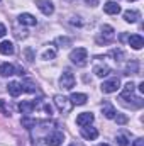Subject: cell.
Returning a JSON list of instances; mask_svg holds the SVG:
<instances>
[{"label":"cell","mask_w":144,"mask_h":146,"mask_svg":"<svg viewBox=\"0 0 144 146\" xmlns=\"http://www.w3.org/2000/svg\"><path fill=\"white\" fill-rule=\"evenodd\" d=\"M70 60L76 66H85L88 63V51L85 48H75L70 53Z\"/></svg>","instance_id":"1"},{"label":"cell","mask_w":144,"mask_h":146,"mask_svg":"<svg viewBox=\"0 0 144 146\" xmlns=\"http://www.w3.org/2000/svg\"><path fill=\"white\" fill-rule=\"evenodd\" d=\"M114 37H115L114 27L108 26V24H104L102 29H100V36L97 37V42H100V44H102V42H104V44H108V42L114 41Z\"/></svg>","instance_id":"2"},{"label":"cell","mask_w":144,"mask_h":146,"mask_svg":"<svg viewBox=\"0 0 144 146\" xmlns=\"http://www.w3.org/2000/svg\"><path fill=\"white\" fill-rule=\"evenodd\" d=\"M44 141H46L48 146H59L65 141V134H63L61 131L54 129V131H51V133H48V134L44 136Z\"/></svg>","instance_id":"3"},{"label":"cell","mask_w":144,"mask_h":146,"mask_svg":"<svg viewBox=\"0 0 144 146\" xmlns=\"http://www.w3.org/2000/svg\"><path fill=\"white\" fill-rule=\"evenodd\" d=\"M54 106L58 107V110L61 114H68L73 107L71 100L68 97H65V95H54Z\"/></svg>","instance_id":"4"},{"label":"cell","mask_w":144,"mask_h":146,"mask_svg":"<svg viewBox=\"0 0 144 146\" xmlns=\"http://www.w3.org/2000/svg\"><path fill=\"white\" fill-rule=\"evenodd\" d=\"M100 88H102L104 94H114V92H117V90L120 88V80H119L117 76L108 78V80H105V82L100 85Z\"/></svg>","instance_id":"5"},{"label":"cell","mask_w":144,"mask_h":146,"mask_svg":"<svg viewBox=\"0 0 144 146\" xmlns=\"http://www.w3.org/2000/svg\"><path fill=\"white\" fill-rule=\"evenodd\" d=\"M59 87L65 88V90H71L75 87V75L71 72H68V70L63 72L61 76H59Z\"/></svg>","instance_id":"6"},{"label":"cell","mask_w":144,"mask_h":146,"mask_svg":"<svg viewBox=\"0 0 144 146\" xmlns=\"http://www.w3.org/2000/svg\"><path fill=\"white\" fill-rule=\"evenodd\" d=\"M36 5L44 15H53L54 12V3L51 0H36Z\"/></svg>","instance_id":"7"},{"label":"cell","mask_w":144,"mask_h":146,"mask_svg":"<svg viewBox=\"0 0 144 146\" xmlns=\"http://www.w3.org/2000/svg\"><path fill=\"white\" fill-rule=\"evenodd\" d=\"M93 119H95V115H93L92 112H81V114H78V117H76V124H78L80 127L90 126V124L93 122Z\"/></svg>","instance_id":"8"},{"label":"cell","mask_w":144,"mask_h":146,"mask_svg":"<svg viewBox=\"0 0 144 146\" xmlns=\"http://www.w3.org/2000/svg\"><path fill=\"white\" fill-rule=\"evenodd\" d=\"M80 134H81V138H85L88 141H93V139L98 138V131L95 127H92V126H83L81 131H80Z\"/></svg>","instance_id":"9"},{"label":"cell","mask_w":144,"mask_h":146,"mask_svg":"<svg viewBox=\"0 0 144 146\" xmlns=\"http://www.w3.org/2000/svg\"><path fill=\"white\" fill-rule=\"evenodd\" d=\"M104 12L108 14V15H117L120 12V5L117 2H114V0H108V2L104 3Z\"/></svg>","instance_id":"10"},{"label":"cell","mask_w":144,"mask_h":146,"mask_svg":"<svg viewBox=\"0 0 144 146\" xmlns=\"http://www.w3.org/2000/svg\"><path fill=\"white\" fill-rule=\"evenodd\" d=\"M17 21H19V24H22V26H36L37 24V19L32 14H27V12L20 14V15L17 17Z\"/></svg>","instance_id":"11"},{"label":"cell","mask_w":144,"mask_h":146,"mask_svg":"<svg viewBox=\"0 0 144 146\" xmlns=\"http://www.w3.org/2000/svg\"><path fill=\"white\" fill-rule=\"evenodd\" d=\"M129 46L132 48V49H143L144 46V37L139 36V34H132V36H129Z\"/></svg>","instance_id":"12"},{"label":"cell","mask_w":144,"mask_h":146,"mask_svg":"<svg viewBox=\"0 0 144 146\" xmlns=\"http://www.w3.org/2000/svg\"><path fill=\"white\" fill-rule=\"evenodd\" d=\"M36 109V104L34 102H31V100H22L20 104H19V110L24 114V115H29V114H32V110Z\"/></svg>","instance_id":"13"},{"label":"cell","mask_w":144,"mask_h":146,"mask_svg":"<svg viewBox=\"0 0 144 146\" xmlns=\"http://www.w3.org/2000/svg\"><path fill=\"white\" fill-rule=\"evenodd\" d=\"M141 15H139V12L137 10H134V9H129V10H126L124 12V21L126 22H129V24H134V22H137V19H139Z\"/></svg>","instance_id":"14"},{"label":"cell","mask_w":144,"mask_h":146,"mask_svg":"<svg viewBox=\"0 0 144 146\" xmlns=\"http://www.w3.org/2000/svg\"><path fill=\"white\" fill-rule=\"evenodd\" d=\"M14 44L10 42V41H2L0 42V54H3V56H10V54H14Z\"/></svg>","instance_id":"15"},{"label":"cell","mask_w":144,"mask_h":146,"mask_svg":"<svg viewBox=\"0 0 144 146\" xmlns=\"http://www.w3.org/2000/svg\"><path fill=\"white\" fill-rule=\"evenodd\" d=\"M134 90H136V85H134L132 82H129V83H126V85H124V88H122V94H120V97H122L124 100H127V99H131V97H132Z\"/></svg>","instance_id":"16"},{"label":"cell","mask_w":144,"mask_h":146,"mask_svg":"<svg viewBox=\"0 0 144 146\" xmlns=\"http://www.w3.org/2000/svg\"><path fill=\"white\" fill-rule=\"evenodd\" d=\"M15 73V66L12 63H2L0 65V75L2 76H12Z\"/></svg>","instance_id":"17"},{"label":"cell","mask_w":144,"mask_h":146,"mask_svg":"<svg viewBox=\"0 0 144 146\" xmlns=\"http://www.w3.org/2000/svg\"><path fill=\"white\" fill-rule=\"evenodd\" d=\"M9 94H10L12 97H19V95L22 94V85H20L19 82H10V83H9Z\"/></svg>","instance_id":"18"},{"label":"cell","mask_w":144,"mask_h":146,"mask_svg":"<svg viewBox=\"0 0 144 146\" xmlns=\"http://www.w3.org/2000/svg\"><path fill=\"white\" fill-rule=\"evenodd\" d=\"M70 100H71V104H73V106H83V104H87L88 97H87L85 94H71Z\"/></svg>","instance_id":"19"},{"label":"cell","mask_w":144,"mask_h":146,"mask_svg":"<svg viewBox=\"0 0 144 146\" xmlns=\"http://www.w3.org/2000/svg\"><path fill=\"white\" fill-rule=\"evenodd\" d=\"M102 114H104L107 119H114L115 114H117V110L114 109L112 104H104V106H102Z\"/></svg>","instance_id":"20"},{"label":"cell","mask_w":144,"mask_h":146,"mask_svg":"<svg viewBox=\"0 0 144 146\" xmlns=\"http://www.w3.org/2000/svg\"><path fill=\"white\" fill-rule=\"evenodd\" d=\"M93 73L97 76L104 78V76H107L108 73H110V68H108L107 65H97V66H93Z\"/></svg>","instance_id":"21"},{"label":"cell","mask_w":144,"mask_h":146,"mask_svg":"<svg viewBox=\"0 0 144 146\" xmlns=\"http://www.w3.org/2000/svg\"><path fill=\"white\" fill-rule=\"evenodd\" d=\"M59 48H68V46H71L73 44V39L71 37H68V36H59V37H56V41H54Z\"/></svg>","instance_id":"22"},{"label":"cell","mask_w":144,"mask_h":146,"mask_svg":"<svg viewBox=\"0 0 144 146\" xmlns=\"http://www.w3.org/2000/svg\"><path fill=\"white\" fill-rule=\"evenodd\" d=\"M56 58V48H46L42 51V60L49 61V60H54Z\"/></svg>","instance_id":"23"},{"label":"cell","mask_w":144,"mask_h":146,"mask_svg":"<svg viewBox=\"0 0 144 146\" xmlns=\"http://www.w3.org/2000/svg\"><path fill=\"white\" fill-rule=\"evenodd\" d=\"M115 141H117V145L119 146H129V138H127V134H117V138H115Z\"/></svg>","instance_id":"24"},{"label":"cell","mask_w":144,"mask_h":146,"mask_svg":"<svg viewBox=\"0 0 144 146\" xmlns=\"http://www.w3.org/2000/svg\"><path fill=\"white\" fill-rule=\"evenodd\" d=\"M27 33H29V31H27V29H24V27H22V29H15V31H14V34H15L17 39H26V37L29 36Z\"/></svg>","instance_id":"25"},{"label":"cell","mask_w":144,"mask_h":146,"mask_svg":"<svg viewBox=\"0 0 144 146\" xmlns=\"http://www.w3.org/2000/svg\"><path fill=\"white\" fill-rule=\"evenodd\" d=\"M126 72H127V75H131V73H137V61L129 63L127 68H126Z\"/></svg>","instance_id":"26"},{"label":"cell","mask_w":144,"mask_h":146,"mask_svg":"<svg viewBox=\"0 0 144 146\" xmlns=\"http://www.w3.org/2000/svg\"><path fill=\"white\" fill-rule=\"evenodd\" d=\"M20 85H22V92H24V90H26V92H34V90H36L32 82H26V83H20Z\"/></svg>","instance_id":"27"},{"label":"cell","mask_w":144,"mask_h":146,"mask_svg":"<svg viewBox=\"0 0 144 146\" xmlns=\"http://www.w3.org/2000/svg\"><path fill=\"white\" fill-rule=\"evenodd\" d=\"M110 54L115 58V61H120V58H124V51H122V49H114Z\"/></svg>","instance_id":"28"},{"label":"cell","mask_w":144,"mask_h":146,"mask_svg":"<svg viewBox=\"0 0 144 146\" xmlns=\"http://www.w3.org/2000/svg\"><path fill=\"white\" fill-rule=\"evenodd\" d=\"M114 119L117 121V124H126V122H127V117H126L124 114H119V112L115 114V117H114Z\"/></svg>","instance_id":"29"},{"label":"cell","mask_w":144,"mask_h":146,"mask_svg":"<svg viewBox=\"0 0 144 146\" xmlns=\"http://www.w3.org/2000/svg\"><path fill=\"white\" fill-rule=\"evenodd\" d=\"M22 124H24L27 129H32V127H36V121H32V119H22Z\"/></svg>","instance_id":"30"},{"label":"cell","mask_w":144,"mask_h":146,"mask_svg":"<svg viewBox=\"0 0 144 146\" xmlns=\"http://www.w3.org/2000/svg\"><path fill=\"white\" fill-rule=\"evenodd\" d=\"M0 109L3 110V114H5V115H10V112H12V109H10V107H7L3 100H0Z\"/></svg>","instance_id":"31"},{"label":"cell","mask_w":144,"mask_h":146,"mask_svg":"<svg viewBox=\"0 0 144 146\" xmlns=\"http://www.w3.org/2000/svg\"><path fill=\"white\" fill-rule=\"evenodd\" d=\"M70 24H71V26H81L83 22L80 21V17H71V19H70Z\"/></svg>","instance_id":"32"},{"label":"cell","mask_w":144,"mask_h":146,"mask_svg":"<svg viewBox=\"0 0 144 146\" xmlns=\"http://www.w3.org/2000/svg\"><path fill=\"white\" fill-rule=\"evenodd\" d=\"M24 53H26V56H27V61H32V60H34V54H32V49H29V48H27V49H26Z\"/></svg>","instance_id":"33"},{"label":"cell","mask_w":144,"mask_h":146,"mask_svg":"<svg viewBox=\"0 0 144 146\" xmlns=\"http://www.w3.org/2000/svg\"><path fill=\"white\" fill-rule=\"evenodd\" d=\"M5 34H7V27H5L3 24H0V39L5 36Z\"/></svg>","instance_id":"34"},{"label":"cell","mask_w":144,"mask_h":146,"mask_svg":"<svg viewBox=\"0 0 144 146\" xmlns=\"http://www.w3.org/2000/svg\"><path fill=\"white\" fill-rule=\"evenodd\" d=\"M132 146H144V139L143 138H137V139L132 143Z\"/></svg>","instance_id":"35"},{"label":"cell","mask_w":144,"mask_h":146,"mask_svg":"<svg viewBox=\"0 0 144 146\" xmlns=\"http://www.w3.org/2000/svg\"><path fill=\"white\" fill-rule=\"evenodd\" d=\"M87 3L92 5V7H95V5H98V0H87Z\"/></svg>","instance_id":"36"},{"label":"cell","mask_w":144,"mask_h":146,"mask_svg":"<svg viewBox=\"0 0 144 146\" xmlns=\"http://www.w3.org/2000/svg\"><path fill=\"white\" fill-rule=\"evenodd\" d=\"M97 146H110V145H107V143H100V145H97Z\"/></svg>","instance_id":"37"},{"label":"cell","mask_w":144,"mask_h":146,"mask_svg":"<svg viewBox=\"0 0 144 146\" xmlns=\"http://www.w3.org/2000/svg\"><path fill=\"white\" fill-rule=\"evenodd\" d=\"M70 146H78V145H76V143H73V145H70Z\"/></svg>","instance_id":"38"},{"label":"cell","mask_w":144,"mask_h":146,"mask_svg":"<svg viewBox=\"0 0 144 146\" xmlns=\"http://www.w3.org/2000/svg\"><path fill=\"white\" fill-rule=\"evenodd\" d=\"M129 2H136V0H129Z\"/></svg>","instance_id":"39"},{"label":"cell","mask_w":144,"mask_h":146,"mask_svg":"<svg viewBox=\"0 0 144 146\" xmlns=\"http://www.w3.org/2000/svg\"><path fill=\"white\" fill-rule=\"evenodd\" d=\"M0 2H2V0H0Z\"/></svg>","instance_id":"40"}]
</instances>
